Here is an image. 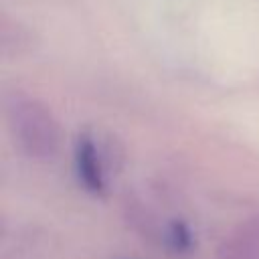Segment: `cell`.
<instances>
[{
  "mask_svg": "<svg viewBox=\"0 0 259 259\" xmlns=\"http://www.w3.org/2000/svg\"><path fill=\"white\" fill-rule=\"evenodd\" d=\"M217 259H259V214L245 219L225 237Z\"/></svg>",
  "mask_w": 259,
  "mask_h": 259,
  "instance_id": "cell-3",
  "label": "cell"
},
{
  "mask_svg": "<svg viewBox=\"0 0 259 259\" xmlns=\"http://www.w3.org/2000/svg\"><path fill=\"white\" fill-rule=\"evenodd\" d=\"M166 243L174 253L188 255L194 247V235H192L190 227L184 221L174 219L166 229Z\"/></svg>",
  "mask_w": 259,
  "mask_h": 259,
  "instance_id": "cell-4",
  "label": "cell"
},
{
  "mask_svg": "<svg viewBox=\"0 0 259 259\" xmlns=\"http://www.w3.org/2000/svg\"><path fill=\"white\" fill-rule=\"evenodd\" d=\"M73 166L79 184L89 194L99 196L105 192V156L99 148V142L89 132L79 134L75 140Z\"/></svg>",
  "mask_w": 259,
  "mask_h": 259,
  "instance_id": "cell-2",
  "label": "cell"
},
{
  "mask_svg": "<svg viewBox=\"0 0 259 259\" xmlns=\"http://www.w3.org/2000/svg\"><path fill=\"white\" fill-rule=\"evenodd\" d=\"M4 119L16 148L32 160H51L59 152L61 132L51 109L22 89H8L2 99Z\"/></svg>",
  "mask_w": 259,
  "mask_h": 259,
  "instance_id": "cell-1",
  "label": "cell"
}]
</instances>
